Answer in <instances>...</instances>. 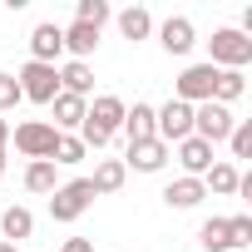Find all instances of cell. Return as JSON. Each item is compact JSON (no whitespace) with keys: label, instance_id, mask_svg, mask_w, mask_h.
<instances>
[{"label":"cell","instance_id":"obj_23","mask_svg":"<svg viewBox=\"0 0 252 252\" xmlns=\"http://www.w3.org/2000/svg\"><path fill=\"white\" fill-rule=\"evenodd\" d=\"M25 188H30V193H55V188H60V168H55L50 158L25 163Z\"/></svg>","mask_w":252,"mask_h":252},{"label":"cell","instance_id":"obj_10","mask_svg":"<svg viewBox=\"0 0 252 252\" xmlns=\"http://www.w3.org/2000/svg\"><path fill=\"white\" fill-rule=\"evenodd\" d=\"M60 55H64V25H55V20L35 25V30H30V60H40V64H55Z\"/></svg>","mask_w":252,"mask_h":252},{"label":"cell","instance_id":"obj_29","mask_svg":"<svg viewBox=\"0 0 252 252\" xmlns=\"http://www.w3.org/2000/svg\"><path fill=\"white\" fill-rule=\"evenodd\" d=\"M20 104H25V94H20L15 74H0V114H10V109H20Z\"/></svg>","mask_w":252,"mask_h":252},{"label":"cell","instance_id":"obj_14","mask_svg":"<svg viewBox=\"0 0 252 252\" xmlns=\"http://www.w3.org/2000/svg\"><path fill=\"white\" fill-rule=\"evenodd\" d=\"M129 144H144V139H154V104H144V99H134V109H124V129H119Z\"/></svg>","mask_w":252,"mask_h":252},{"label":"cell","instance_id":"obj_30","mask_svg":"<svg viewBox=\"0 0 252 252\" xmlns=\"http://www.w3.org/2000/svg\"><path fill=\"white\" fill-rule=\"evenodd\" d=\"M60 252H94V242H89V237H69Z\"/></svg>","mask_w":252,"mask_h":252},{"label":"cell","instance_id":"obj_11","mask_svg":"<svg viewBox=\"0 0 252 252\" xmlns=\"http://www.w3.org/2000/svg\"><path fill=\"white\" fill-rule=\"evenodd\" d=\"M158 45H163L168 55H188V50L198 45V30H193V20H188V15H168V20L158 25Z\"/></svg>","mask_w":252,"mask_h":252},{"label":"cell","instance_id":"obj_24","mask_svg":"<svg viewBox=\"0 0 252 252\" xmlns=\"http://www.w3.org/2000/svg\"><path fill=\"white\" fill-rule=\"evenodd\" d=\"M198 242L203 252H232V232H227V218H208L198 227Z\"/></svg>","mask_w":252,"mask_h":252},{"label":"cell","instance_id":"obj_18","mask_svg":"<svg viewBox=\"0 0 252 252\" xmlns=\"http://www.w3.org/2000/svg\"><path fill=\"white\" fill-rule=\"evenodd\" d=\"M64 50H69L74 60H84V64H89V55L99 50V30H94V25H84V20L64 25Z\"/></svg>","mask_w":252,"mask_h":252},{"label":"cell","instance_id":"obj_28","mask_svg":"<svg viewBox=\"0 0 252 252\" xmlns=\"http://www.w3.org/2000/svg\"><path fill=\"white\" fill-rule=\"evenodd\" d=\"M227 232H232V252H247V247H252V218H247V213L227 218Z\"/></svg>","mask_w":252,"mask_h":252},{"label":"cell","instance_id":"obj_8","mask_svg":"<svg viewBox=\"0 0 252 252\" xmlns=\"http://www.w3.org/2000/svg\"><path fill=\"white\" fill-rule=\"evenodd\" d=\"M232 124H237V119H232V109H222V104H213V99L193 109V134H198L203 144H227Z\"/></svg>","mask_w":252,"mask_h":252},{"label":"cell","instance_id":"obj_25","mask_svg":"<svg viewBox=\"0 0 252 252\" xmlns=\"http://www.w3.org/2000/svg\"><path fill=\"white\" fill-rule=\"evenodd\" d=\"M89 158V149L79 144V134H60V144H55V168H74V163H84Z\"/></svg>","mask_w":252,"mask_h":252},{"label":"cell","instance_id":"obj_20","mask_svg":"<svg viewBox=\"0 0 252 252\" xmlns=\"http://www.w3.org/2000/svg\"><path fill=\"white\" fill-rule=\"evenodd\" d=\"M0 232H5V242H25L30 232H35V213L30 208H5V213H0Z\"/></svg>","mask_w":252,"mask_h":252},{"label":"cell","instance_id":"obj_33","mask_svg":"<svg viewBox=\"0 0 252 252\" xmlns=\"http://www.w3.org/2000/svg\"><path fill=\"white\" fill-rule=\"evenodd\" d=\"M0 178H5V149H0Z\"/></svg>","mask_w":252,"mask_h":252},{"label":"cell","instance_id":"obj_9","mask_svg":"<svg viewBox=\"0 0 252 252\" xmlns=\"http://www.w3.org/2000/svg\"><path fill=\"white\" fill-rule=\"evenodd\" d=\"M168 158H173V149H168L163 139H144V144H129L124 168H134V173H163Z\"/></svg>","mask_w":252,"mask_h":252},{"label":"cell","instance_id":"obj_31","mask_svg":"<svg viewBox=\"0 0 252 252\" xmlns=\"http://www.w3.org/2000/svg\"><path fill=\"white\" fill-rule=\"evenodd\" d=\"M10 144V119H0V149Z\"/></svg>","mask_w":252,"mask_h":252},{"label":"cell","instance_id":"obj_7","mask_svg":"<svg viewBox=\"0 0 252 252\" xmlns=\"http://www.w3.org/2000/svg\"><path fill=\"white\" fill-rule=\"evenodd\" d=\"M213 84H218V69L213 64H188L178 79H173V99H183V104H208L213 99Z\"/></svg>","mask_w":252,"mask_h":252},{"label":"cell","instance_id":"obj_12","mask_svg":"<svg viewBox=\"0 0 252 252\" xmlns=\"http://www.w3.org/2000/svg\"><path fill=\"white\" fill-rule=\"evenodd\" d=\"M50 109H55V119H50V124H55L60 134H79V124H84V114H89V99H79V94H64V89H60Z\"/></svg>","mask_w":252,"mask_h":252},{"label":"cell","instance_id":"obj_13","mask_svg":"<svg viewBox=\"0 0 252 252\" xmlns=\"http://www.w3.org/2000/svg\"><path fill=\"white\" fill-rule=\"evenodd\" d=\"M173 149H178V168H183V178H203V173L213 168V144H203L198 134L183 139V144H173Z\"/></svg>","mask_w":252,"mask_h":252},{"label":"cell","instance_id":"obj_3","mask_svg":"<svg viewBox=\"0 0 252 252\" xmlns=\"http://www.w3.org/2000/svg\"><path fill=\"white\" fill-rule=\"evenodd\" d=\"M208 64L213 69H247L252 64V40L242 35V30H213V40H208Z\"/></svg>","mask_w":252,"mask_h":252},{"label":"cell","instance_id":"obj_32","mask_svg":"<svg viewBox=\"0 0 252 252\" xmlns=\"http://www.w3.org/2000/svg\"><path fill=\"white\" fill-rule=\"evenodd\" d=\"M0 252H20V247H15V242H0Z\"/></svg>","mask_w":252,"mask_h":252},{"label":"cell","instance_id":"obj_16","mask_svg":"<svg viewBox=\"0 0 252 252\" xmlns=\"http://www.w3.org/2000/svg\"><path fill=\"white\" fill-rule=\"evenodd\" d=\"M114 25H119V35H124V40H134V45L154 35V15H149L144 5H129V10H119V15H114Z\"/></svg>","mask_w":252,"mask_h":252},{"label":"cell","instance_id":"obj_21","mask_svg":"<svg viewBox=\"0 0 252 252\" xmlns=\"http://www.w3.org/2000/svg\"><path fill=\"white\" fill-rule=\"evenodd\" d=\"M242 94H247V74H242V69H218V84H213V104H222V109H227V104H237Z\"/></svg>","mask_w":252,"mask_h":252},{"label":"cell","instance_id":"obj_1","mask_svg":"<svg viewBox=\"0 0 252 252\" xmlns=\"http://www.w3.org/2000/svg\"><path fill=\"white\" fill-rule=\"evenodd\" d=\"M124 104L119 94H94V104H89V114H84V124H79V144L84 149H109L114 144V134L124 129Z\"/></svg>","mask_w":252,"mask_h":252},{"label":"cell","instance_id":"obj_26","mask_svg":"<svg viewBox=\"0 0 252 252\" xmlns=\"http://www.w3.org/2000/svg\"><path fill=\"white\" fill-rule=\"evenodd\" d=\"M74 20H84V25L104 30V20H114V10L104 5V0H79V5H74Z\"/></svg>","mask_w":252,"mask_h":252},{"label":"cell","instance_id":"obj_6","mask_svg":"<svg viewBox=\"0 0 252 252\" xmlns=\"http://www.w3.org/2000/svg\"><path fill=\"white\" fill-rule=\"evenodd\" d=\"M15 84H20V94L30 99V104H55V94H60V74H55V64H40V60H30L20 74H15Z\"/></svg>","mask_w":252,"mask_h":252},{"label":"cell","instance_id":"obj_19","mask_svg":"<svg viewBox=\"0 0 252 252\" xmlns=\"http://www.w3.org/2000/svg\"><path fill=\"white\" fill-rule=\"evenodd\" d=\"M55 74H60V89H64V94L89 99V89H94V69H89L84 60H69V64H60Z\"/></svg>","mask_w":252,"mask_h":252},{"label":"cell","instance_id":"obj_15","mask_svg":"<svg viewBox=\"0 0 252 252\" xmlns=\"http://www.w3.org/2000/svg\"><path fill=\"white\" fill-rule=\"evenodd\" d=\"M203 198H208L203 178H173V183L163 188V203H168V208H178V213H183V208H198Z\"/></svg>","mask_w":252,"mask_h":252},{"label":"cell","instance_id":"obj_22","mask_svg":"<svg viewBox=\"0 0 252 252\" xmlns=\"http://www.w3.org/2000/svg\"><path fill=\"white\" fill-rule=\"evenodd\" d=\"M237 178H242L237 163H213V168L203 173V188L218 193V198H232V193H237Z\"/></svg>","mask_w":252,"mask_h":252},{"label":"cell","instance_id":"obj_27","mask_svg":"<svg viewBox=\"0 0 252 252\" xmlns=\"http://www.w3.org/2000/svg\"><path fill=\"white\" fill-rule=\"evenodd\" d=\"M227 149H232V158H247V154H252V119L232 124V134H227Z\"/></svg>","mask_w":252,"mask_h":252},{"label":"cell","instance_id":"obj_17","mask_svg":"<svg viewBox=\"0 0 252 252\" xmlns=\"http://www.w3.org/2000/svg\"><path fill=\"white\" fill-rule=\"evenodd\" d=\"M124 178H129L124 158H99V168H94L89 188H94V198H104V193H119V188H124Z\"/></svg>","mask_w":252,"mask_h":252},{"label":"cell","instance_id":"obj_5","mask_svg":"<svg viewBox=\"0 0 252 252\" xmlns=\"http://www.w3.org/2000/svg\"><path fill=\"white\" fill-rule=\"evenodd\" d=\"M154 139H163L168 149L183 144V139H193V104L168 99L163 109H154Z\"/></svg>","mask_w":252,"mask_h":252},{"label":"cell","instance_id":"obj_2","mask_svg":"<svg viewBox=\"0 0 252 252\" xmlns=\"http://www.w3.org/2000/svg\"><path fill=\"white\" fill-rule=\"evenodd\" d=\"M10 144H15L30 163H40V158H55L60 129H55L50 119H25V124H15V129H10Z\"/></svg>","mask_w":252,"mask_h":252},{"label":"cell","instance_id":"obj_4","mask_svg":"<svg viewBox=\"0 0 252 252\" xmlns=\"http://www.w3.org/2000/svg\"><path fill=\"white\" fill-rule=\"evenodd\" d=\"M89 203H94L89 178H69V183H60V188L50 193V218H55V222H79V218L89 213Z\"/></svg>","mask_w":252,"mask_h":252}]
</instances>
